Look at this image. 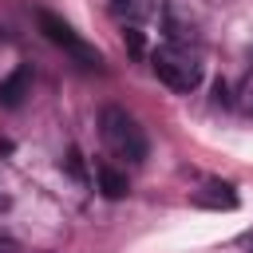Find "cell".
<instances>
[{
  "label": "cell",
  "instance_id": "obj_1",
  "mask_svg": "<svg viewBox=\"0 0 253 253\" xmlns=\"http://www.w3.org/2000/svg\"><path fill=\"white\" fill-rule=\"evenodd\" d=\"M99 134H103V146H107L119 162H130V166H138V162L146 158V150H150L146 130H142L138 119H134L130 111H123V107H103V115H99Z\"/></svg>",
  "mask_w": 253,
  "mask_h": 253
},
{
  "label": "cell",
  "instance_id": "obj_2",
  "mask_svg": "<svg viewBox=\"0 0 253 253\" xmlns=\"http://www.w3.org/2000/svg\"><path fill=\"white\" fill-rule=\"evenodd\" d=\"M150 67H154V75H158L170 91H182V95L202 83V55H198V47L178 43V40L158 43V47L150 51Z\"/></svg>",
  "mask_w": 253,
  "mask_h": 253
},
{
  "label": "cell",
  "instance_id": "obj_3",
  "mask_svg": "<svg viewBox=\"0 0 253 253\" xmlns=\"http://www.w3.org/2000/svg\"><path fill=\"white\" fill-rule=\"evenodd\" d=\"M36 20H40V32H43L55 47H63V55H71L79 67H99V63H103V55H99V51H95V47L67 24V20H59L55 12H40Z\"/></svg>",
  "mask_w": 253,
  "mask_h": 253
},
{
  "label": "cell",
  "instance_id": "obj_4",
  "mask_svg": "<svg viewBox=\"0 0 253 253\" xmlns=\"http://www.w3.org/2000/svg\"><path fill=\"white\" fill-rule=\"evenodd\" d=\"M194 206H202V210H237V190L229 182H206L194 194Z\"/></svg>",
  "mask_w": 253,
  "mask_h": 253
},
{
  "label": "cell",
  "instance_id": "obj_5",
  "mask_svg": "<svg viewBox=\"0 0 253 253\" xmlns=\"http://www.w3.org/2000/svg\"><path fill=\"white\" fill-rule=\"evenodd\" d=\"M111 12H115V20L123 28H138L158 12V4L154 0H111Z\"/></svg>",
  "mask_w": 253,
  "mask_h": 253
},
{
  "label": "cell",
  "instance_id": "obj_6",
  "mask_svg": "<svg viewBox=\"0 0 253 253\" xmlns=\"http://www.w3.org/2000/svg\"><path fill=\"white\" fill-rule=\"evenodd\" d=\"M28 83H32V71H28V67H16V71L0 83V103H4V107H20Z\"/></svg>",
  "mask_w": 253,
  "mask_h": 253
},
{
  "label": "cell",
  "instance_id": "obj_7",
  "mask_svg": "<svg viewBox=\"0 0 253 253\" xmlns=\"http://www.w3.org/2000/svg\"><path fill=\"white\" fill-rule=\"evenodd\" d=\"M95 174H99V190L107 194V198H123L130 186H126V174H119L115 166H107V162H99L95 166Z\"/></svg>",
  "mask_w": 253,
  "mask_h": 253
},
{
  "label": "cell",
  "instance_id": "obj_8",
  "mask_svg": "<svg viewBox=\"0 0 253 253\" xmlns=\"http://www.w3.org/2000/svg\"><path fill=\"white\" fill-rule=\"evenodd\" d=\"M237 107L245 111V115H253V67L241 75V83H237Z\"/></svg>",
  "mask_w": 253,
  "mask_h": 253
},
{
  "label": "cell",
  "instance_id": "obj_9",
  "mask_svg": "<svg viewBox=\"0 0 253 253\" xmlns=\"http://www.w3.org/2000/svg\"><path fill=\"white\" fill-rule=\"evenodd\" d=\"M0 253H20V245H16L12 237H4V233H0Z\"/></svg>",
  "mask_w": 253,
  "mask_h": 253
},
{
  "label": "cell",
  "instance_id": "obj_10",
  "mask_svg": "<svg viewBox=\"0 0 253 253\" xmlns=\"http://www.w3.org/2000/svg\"><path fill=\"white\" fill-rule=\"evenodd\" d=\"M237 245H241V249H253V233H241V237H237Z\"/></svg>",
  "mask_w": 253,
  "mask_h": 253
},
{
  "label": "cell",
  "instance_id": "obj_11",
  "mask_svg": "<svg viewBox=\"0 0 253 253\" xmlns=\"http://www.w3.org/2000/svg\"><path fill=\"white\" fill-rule=\"evenodd\" d=\"M0 210H8V198H4V194H0Z\"/></svg>",
  "mask_w": 253,
  "mask_h": 253
}]
</instances>
